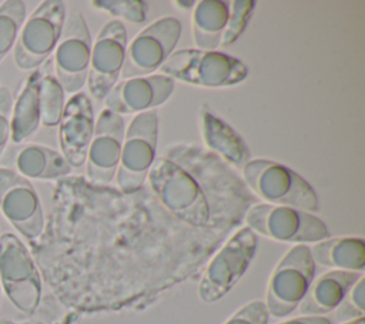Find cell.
Listing matches in <instances>:
<instances>
[{"mask_svg": "<svg viewBox=\"0 0 365 324\" xmlns=\"http://www.w3.org/2000/svg\"><path fill=\"white\" fill-rule=\"evenodd\" d=\"M124 117L111 110H101L86 158V180L91 184L108 186L114 181L124 140Z\"/></svg>", "mask_w": 365, "mask_h": 324, "instance_id": "5bb4252c", "label": "cell"}, {"mask_svg": "<svg viewBox=\"0 0 365 324\" xmlns=\"http://www.w3.org/2000/svg\"><path fill=\"white\" fill-rule=\"evenodd\" d=\"M268 317L265 303L254 300L237 310L224 324H267Z\"/></svg>", "mask_w": 365, "mask_h": 324, "instance_id": "83f0119b", "label": "cell"}, {"mask_svg": "<svg viewBox=\"0 0 365 324\" xmlns=\"http://www.w3.org/2000/svg\"><path fill=\"white\" fill-rule=\"evenodd\" d=\"M91 4L113 17L124 19L133 24L144 23L150 9L148 3L141 0H94Z\"/></svg>", "mask_w": 365, "mask_h": 324, "instance_id": "d4e9b609", "label": "cell"}, {"mask_svg": "<svg viewBox=\"0 0 365 324\" xmlns=\"http://www.w3.org/2000/svg\"><path fill=\"white\" fill-rule=\"evenodd\" d=\"M231 1L201 0L191 19L192 39L200 50H217L228 26Z\"/></svg>", "mask_w": 365, "mask_h": 324, "instance_id": "44dd1931", "label": "cell"}, {"mask_svg": "<svg viewBox=\"0 0 365 324\" xmlns=\"http://www.w3.org/2000/svg\"><path fill=\"white\" fill-rule=\"evenodd\" d=\"M147 181L158 203L194 228L237 227L257 198L218 156L192 144H174L155 157Z\"/></svg>", "mask_w": 365, "mask_h": 324, "instance_id": "6da1fadb", "label": "cell"}, {"mask_svg": "<svg viewBox=\"0 0 365 324\" xmlns=\"http://www.w3.org/2000/svg\"><path fill=\"white\" fill-rule=\"evenodd\" d=\"M241 171L248 190L267 204L294 207L308 213L319 210V198L312 186L281 163L254 158Z\"/></svg>", "mask_w": 365, "mask_h": 324, "instance_id": "7a4b0ae2", "label": "cell"}, {"mask_svg": "<svg viewBox=\"0 0 365 324\" xmlns=\"http://www.w3.org/2000/svg\"><path fill=\"white\" fill-rule=\"evenodd\" d=\"M94 123V110L88 96L83 91L73 94L66 103L58 123L61 156L71 168H78L86 164Z\"/></svg>", "mask_w": 365, "mask_h": 324, "instance_id": "9a60e30c", "label": "cell"}, {"mask_svg": "<svg viewBox=\"0 0 365 324\" xmlns=\"http://www.w3.org/2000/svg\"><path fill=\"white\" fill-rule=\"evenodd\" d=\"M278 324H332L328 317H315V315H299L291 320H285Z\"/></svg>", "mask_w": 365, "mask_h": 324, "instance_id": "f546056e", "label": "cell"}, {"mask_svg": "<svg viewBox=\"0 0 365 324\" xmlns=\"http://www.w3.org/2000/svg\"><path fill=\"white\" fill-rule=\"evenodd\" d=\"M362 277V273L331 270L312 280L305 297L298 305L301 315L324 317L334 311L351 287Z\"/></svg>", "mask_w": 365, "mask_h": 324, "instance_id": "ac0fdd59", "label": "cell"}, {"mask_svg": "<svg viewBox=\"0 0 365 324\" xmlns=\"http://www.w3.org/2000/svg\"><path fill=\"white\" fill-rule=\"evenodd\" d=\"M314 275L315 263L309 247L305 244L291 247L269 277L264 301L268 314L281 318L295 311L305 297Z\"/></svg>", "mask_w": 365, "mask_h": 324, "instance_id": "8992f818", "label": "cell"}, {"mask_svg": "<svg viewBox=\"0 0 365 324\" xmlns=\"http://www.w3.org/2000/svg\"><path fill=\"white\" fill-rule=\"evenodd\" d=\"M200 124L205 147L225 164L242 168L251 160V151L242 137L218 117L208 104L200 107Z\"/></svg>", "mask_w": 365, "mask_h": 324, "instance_id": "e0dca14e", "label": "cell"}, {"mask_svg": "<svg viewBox=\"0 0 365 324\" xmlns=\"http://www.w3.org/2000/svg\"><path fill=\"white\" fill-rule=\"evenodd\" d=\"M0 324H44L40 321H24V323H17L13 320H0Z\"/></svg>", "mask_w": 365, "mask_h": 324, "instance_id": "4dcf8cb0", "label": "cell"}, {"mask_svg": "<svg viewBox=\"0 0 365 324\" xmlns=\"http://www.w3.org/2000/svg\"><path fill=\"white\" fill-rule=\"evenodd\" d=\"M181 34V23L173 16L161 17L144 27L125 49L120 77L123 80L151 76L174 51Z\"/></svg>", "mask_w": 365, "mask_h": 324, "instance_id": "30bf717a", "label": "cell"}, {"mask_svg": "<svg viewBox=\"0 0 365 324\" xmlns=\"http://www.w3.org/2000/svg\"><path fill=\"white\" fill-rule=\"evenodd\" d=\"M339 323L364 317L365 313V277L362 275L346 293L341 304L334 310Z\"/></svg>", "mask_w": 365, "mask_h": 324, "instance_id": "4316f807", "label": "cell"}, {"mask_svg": "<svg viewBox=\"0 0 365 324\" xmlns=\"http://www.w3.org/2000/svg\"><path fill=\"white\" fill-rule=\"evenodd\" d=\"M127 44V30L123 21L113 19L100 29L91 46L86 81L93 98L103 101L118 83Z\"/></svg>", "mask_w": 365, "mask_h": 324, "instance_id": "7c38bea8", "label": "cell"}, {"mask_svg": "<svg viewBox=\"0 0 365 324\" xmlns=\"http://www.w3.org/2000/svg\"><path fill=\"white\" fill-rule=\"evenodd\" d=\"M40 123L46 127H56L64 110V90L53 74H43L38 86Z\"/></svg>", "mask_w": 365, "mask_h": 324, "instance_id": "603a6c76", "label": "cell"}, {"mask_svg": "<svg viewBox=\"0 0 365 324\" xmlns=\"http://www.w3.org/2000/svg\"><path fill=\"white\" fill-rule=\"evenodd\" d=\"M158 140V114L148 110L135 114L125 131L115 173V186L123 193H135L145 186L148 171L155 160Z\"/></svg>", "mask_w": 365, "mask_h": 324, "instance_id": "277c9868", "label": "cell"}, {"mask_svg": "<svg viewBox=\"0 0 365 324\" xmlns=\"http://www.w3.org/2000/svg\"><path fill=\"white\" fill-rule=\"evenodd\" d=\"M13 108V97L6 86L0 84V158L10 140V118Z\"/></svg>", "mask_w": 365, "mask_h": 324, "instance_id": "f1b7e54d", "label": "cell"}, {"mask_svg": "<svg viewBox=\"0 0 365 324\" xmlns=\"http://www.w3.org/2000/svg\"><path fill=\"white\" fill-rule=\"evenodd\" d=\"M341 324H365V320H364V317H361V318L351 320V321H345V323H341Z\"/></svg>", "mask_w": 365, "mask_h": 324, "instance_id": "1f68e13d", "label": "cell"}, {"mask_svg": "<svg viewBox=\"0 0 365 324\" xmlns=\"http://www.w3.org/2000/svg\"><path fill=\"white\" fill-rule=\"evenodd\" d=\"M0 293H1V284H0Z\"/></svg>", "mask_w": 365, "mask_h": 324, "instance_id": "836d02e7", "label": "cell"}, {"mask_svg": "<svg viewBox=\"0 0 365 324\" xmlns=\"http://www.w3.org/2000/svg\"><path fill=\"white\" fill-rule=\"evenodd\" d=\"M66 21V6L60 0H46L23 23L13 59L20 70L38 67L56 50Z\"/></svg>", "mask_w": 365, "mask_h": 324, "instance_id": "9c48e42d", "label": "cell"}, {"mask_svg": "<svg viewBox=\"0 0 365 324\" xmlns=\"http://www.w3.org/2000/svg\"><path fill=\"white\" fill-rule=\"evenodd\" d=\"M158 70L173 80L207 88L235 86L248 76V69L240 59L224 51L200 49L173 51Z\"/></svg>", "mask_w": 365, "mask_h": 324, "instance_id": "3957f363", "label": "cell"}, {"mask_svg": "<svg viewBox=\"0 0 365 324\" xmlns=\"http://www.w3.org/2000/svg\"><path fill=\"white\" fill-rule=\"evenodd\" d=\"M244 221L255 234L284 243L315 244L331 236L319 217L287 206L254 204L245 213Z\"/></svg>", "mask_w": 365, "mask_h": 324, "instance_id": "5b68a950", "label": "cell"}, {"mask_svg": "<svg viewBox=\"0 0 365 324\" xmlns=\"http://www.w3.org/2000/svg\"><path fill=\"white\" fill-rule=\"evenodd\" d=\"M0 210L24 238L41 236L44 214L38 194L27 178L7 167H0Z\"/></svg>", "mask_w": 365, "mask_h": 324, "instance_id": "4fadbf2b", "label": "cell"}, {"mask_svg": "<svg viewBox=\"0 0 365 324\" xmlns=\"http://www.w3.org/2000/svg\"><path fill=\"white\" fill-rule=\"evenodd\" d=\"M177 6H184L182 9H185V6H195L194 1H174Z\"/></svg>", "mask_w": 365, "mask_h": 324, "instance_id": "d6a6232c", "label": "cell"}, {"mask_svg": "<svg viewBox=\"0 0 365 324\" xmlns=\"http://www.w3.org/2000/svg\"><path fill=\"white\" fill-rule=\"evenodd\" d=\"M41 77L43 73L36 70L26 79L11 108L10 140L13 144H20L29 140L40 126L38 86Z\"/></svg>", "mask_w": 365, "mask_h": 324, "instance_id": "7402d4cb", "label": "cell"}, {"mask_svg": "<svg viewBox=\"0 0 365 324\" xmlns=\"http://www.w3.org/2000/svg\"><path fill=\"white\" fill-rule=\"evenodd\" d=\"M315 264L334 270L362 273L365 268V241L361 237H332L309 247Z\"/></svg>", "mask_w": 365, "mask_h": 324, "instance_id": "ffe728a7", "label": "cell"}, {"mask_svg": "<svg viewBox=\"0 0 365 324\" xmlns=\"http://www.w3.org/2000/svg\"><path fill=\"white\" fill-rule=\"evenodd\" d=\"M16 173L24 178L58 180L71 173V167L61 153L40 144H23L11 150Z\"/></svg>", "mask_w": 365, "mask_h": 324, "instance_id": "d6986e66", "label": "cell"}, {"mask_svg": "<svg viewBox=\"0 0 365 324\" xmlns=\"http://www.w3.org/2000/svg\"><path fill=\"white\" fill-rule=\"evenodd\" d=\"M26 21V3L6 0L0 4V61L16 44L17 36Z\"/></svg>", "mask_w": 365, "mask_h": 324, "instance_id": "cb8c5ba5", "label": "cell"}, {"mask_svg": "<svg viewBox=\"0 0 365 324\" xmlns=\"http://www.w3.org/2000/svg\"><path fill=\"white\" fill-rule=\"evenodd\" d=\"M0 284L19 311L26 315L37 311L41 278L29 250L13 233L0 236Z\"/></svg>", "mask_w": 365, "mask_h": 324, "instance_id": "52a82bcc", "label": "cell"}, {"mask_svg": "<svg viewBox=\"0 0 365 324\" xmlns=\"http://www.w3.org/2000/svg\"><path fill=\"white\" fill-rule=\"evenodd\" d=\"M174 91V80L164 74H151L118 81L104 98L107 110L124 114H140L164 104Z\"/></svg>", "mask_w": 365, "mask_h": 324, "instance_id": "2e32d148", "label": "cell"}, {"mask_svg": "<svg viewBox=\"0 0 365 324\" xmlns=\"http://www.w3.org/2000/svg\"><path fill=\"white\" fill-rule=\"evenodd\" d=\"M257 234L245 227L238 228L208 263L198 285L202 303L222 298L244 275L257 251Z\"/></svg>", "mask_w": 365, "mask_h": 324, "instance_id": "ba28073f", "label": "cell"}, {"mask_svg": "<svg viewBox=\"0 0 365 324\" xmlns=\"http://www.w3.org/2000/svg\"><path fill=\"white\" fill-rule=\"evenodd\" d=\"M255 1L254 0H234L231 1V13L228 26L225 29V33L222 36L220 47H228L231 46L245 30L248 26L252 13L255 10Z\"/></svg>", "mask_w": 365, "mask_h": 324, "instance_id": "484cf974", "label": "cell"}, {"mask_svg": "<svg viewBox=\"0 0 365 324\" xmlns=\"http://www.w3.org/2000/svg\"><path fill=\"white\" fill-rule=\"evenodd\" d=\"M91 46V36L84 16L80 11H71L66 17L54 50V77L64 93L76 94L86 84Z\"/></svg>", "mask_w": 365, "mask_h": 324, "instance_id": "8fae6325", "label": "cell"}]
</instances>
